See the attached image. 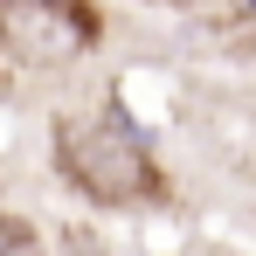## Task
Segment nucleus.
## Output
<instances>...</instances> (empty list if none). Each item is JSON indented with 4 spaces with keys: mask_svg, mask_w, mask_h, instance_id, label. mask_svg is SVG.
Masks as SVG:
<instances>
[{
    "mask_svg": "<svg viewBox=\"0 0 256 256\" xmlns=\"http://www.w3.org/2000/svg\"><path fill=\"white\" fill-rule=\"evenodd\" d=\"M104 35L97 7L84 0H0V48L21 70H70Z\"/></svg>",
    "mask_w": 256,
    "mask_h": 256,
    "instance_id": "obj_2",
    "label": "nucleus"
},
{
    "mask_svg": "<svg viewBox=\"0 0 256 256\" xmlns=\"http://www.w3.org/2000/svg\"><path fill=\"white\" fill-rule=\"evenodd\" d=\"M56 256H111L90 228H62V242H56Z\"/></svg>",
    "mask_w": 256,
    "mask_h": 256,
    "instance_id": "obj_4",
    "label": "nucleus"
},
{
    "mask_svg": "<svg viewBox=\"0 0 256 256\" xmlns=\"http://www.w3.org/2000/svg\"><path fill=\"white\" fill-rule=\"evenodd\" d=\"M56 166L76 194L104 201V208H132V201L160 194V166H152L146 138L111 111H70L56 125Z\"/></svg>",
    "mask_w": 256,
    "mask_h": 256,
    "instance_id": "obj_1",
    "label": "nucleus"
},
{
    "mask_svg": "<svg viewBox=\"0 0 256 256\" xmlns=\"http://www.w3.org/2000/svg\"><path fill=\"white\" fill-rule=\"evenodd\" d=\"M0 256H42V236L28 222H0Z\"/></svg>",
    "mask_w": 256,
    "mask_h": 256,
    "instance_id": "obj_3",
    "label": "nucleus"
},
{
    "mask_svg": "<svg viewBox=\"0 0 256 256\" xmlns=\"http://www.w3.org/2000/svg\"><path fill=\"white\" fill-rule=\"evenodd\" d=\"M166 7H187V0H166Z\"/></svg>",
    "mask_w": 256,
    "mask_h": 256,
    "instance_id": "obj_5",
    "label": "nucleus"
}]
</instances>
